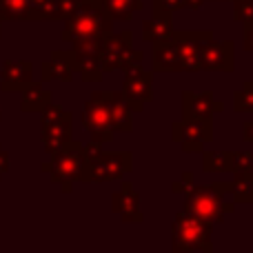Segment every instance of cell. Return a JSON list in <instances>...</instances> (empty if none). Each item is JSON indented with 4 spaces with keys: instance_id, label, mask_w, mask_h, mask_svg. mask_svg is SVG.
Instances as JSON below:
<instances>
[{
    "instance_id": "cell-29",
    "label": "cell",
    "mask_w": 253,
    "mask_h": 253,
    "mask_svg": "<svg viewBox=\"0 0 253 253\" xmlns=\"http://www.w3.org/2000/svg\"><path fill=\"white\" fill-rule=\"evenodd\" d=\"M233 171H253V156L245 151H231V173Z\"/></svg>"
},
{
    "instance_id": "cell-15",
    "label": "cell",
    "mask_w": 253,
    "mask_h": 253,
    "mask_svg": "<svg viewBox=\"0 0 253 253\" xmlns=\"http://www.w3.org/2000/svg\"><path fill=\"white\" fill-rule=\"evenodd\" d=\"M34 80V65L29 60H7L0 69V89L20 91Z\"/></svg>"
},
{
    "instance_id": "cell-2",
    "label": "cell",
    "mask_w": 253,
    "mask_h": 253,
    "mask_svg": "<svg viewBox=\"0 0 253 253\" xmlns=\"http://www.w3.org/2000/svg\"><path fill=\"white\" fill-rule=\"evenodd\" d=\"M211 236L213 222H207L187 211H178L171 227V249L173 253H211Z\"/></svg>"
},
{
    "instance_id": "cell-5",
    "label": "cell",
    "mask_w": 253,
    "mask_h": 253,
    "mask_svg": "<svg viewBox=\"0 0 253 253\" xmlns=\"http://www.w3.org/2000/svg\"><path fill=\"white\" fill-rule=\"evenodd\" d=\"M133 171L131 151H102L100 156L84 160L78 182L84 184H105L114 180H123Z\"/></svg>"
},
{
    "instance_id": "cell-27",
    "label": "cell",
    "mask_w": 253,
    "mask_h": 253,
    "mask_svg": "<svg viewBox=\"0 0 253 253\" xmlns=\"http://www.w3.org/2000/svg\"><path fill=\"white\" fill-rule=\"evenodd\" d=\"M184 9L182 0H151V11L153 16H171L173 18L175 11Z\"/></svg>"
},
{
    "instance_id": "cell-18",
    "label": "cell",
    "mask_w": 253,
    "mask_h": 253,
    "mask_svg": "<svg viewBox=\"0 0 253 253\" xmlns=\"http://www.w3.org/2000/svg\"><path fill=\"white\" fill-rule=\"evenodd\" d=\"M171 140L173 142H182V140L211 142L213 140V118L211 120H175L171 125Z\"/></svg>"
},
{
    "instance_id": "cell-1",
    "label": "cell",
    "mask_w": 253,
    "mask_h": 253,
    "mask_svg": "<svg viewBox=\"0 0 253 253\" xmlns=\"http://www.w3.org/2000/svg\"><path fill=\"white\" fill-rule=\"evenodd\" d=\"M229 182H215V184H191L184 191V205L182 211L193 213L207 222L220 224L224 222V215L236 211V202L224 200Z\"/></svg>"
},
{
    "instance_id": "cell-40",
    "label": "cell",
    "mask_w": 253,
    "mask_h": 253,
    "mask_svg": "<svg viewBox=\"0 0 253 253\" xmlns=\"http://www.w3.org/2000/svg\"><path fill=\"white\" fill-rule=\"evenodd\" d=\"M2 22H4V20L0 18V38H2Z\"/></svg>"
},
{
    "instance_id": "cell-36",
    "label": "cell",
    "mask_w": 253,
    "mask_h": 253,
    "mask_svg": "<svg viewBox=\"0 0 253 253\" xmlns=\"http://www.w3.org/2000/svg\"><path fill=\"white\" fill-rule=\"evenodd\" d=\"M9 171V153L2 149V144H0V180H2V175Z\"/></svg>"
},
{
    "instance_id": "cell-20",
    "label": "cell",
    "mask_w": 253,
    "mask_h": 253,
    "mask_svg": "<svg viewBox=\"0 0 253 253\" xmlns=\"http://www.w3.org/2000/svg\"><path fill=\"white\" fill-rule=\"evenodd\" d=\"M71 62H74L76 74H80L83 83H100L105 78V71L100 67L98 53H84V51H74L71 49Z\"/></svg>"
},
{
    "instance_id": "cell-35",
    "label": "cell",
    "mask_w": 253,
    "mask_h": 253,
    "mask_svg": "<svg viewBox=\"0 0 253 253\" xmlns=\"http://www.w3.org/2000/svg\"><path fill=\"white\" fill-rule=\"evenodd\" d=\"M180 144H182L184 153H200L205 149V142H200V140H182Z\"/></svg>"
},
{
    "instance_id": "cell-13",
    "label": "cell",
    "mask_w": 253,
    "mask_h": 253,
    "mask_svg": "<svg viewBox=\"0 0 253 253\" xmlns=\"http://www.w3.org/2000/svg\"><path fill=\"white\" fill-rule=\"evenodd\" d=\"M153 56H151V71L153 74H178L180 71V49L175 42L173 34L171 38L153 42Z\"/></svg>"
},
{
    "instance_id": "cell-10",
    "label": "cell",
    "mask_w": 253,
    "mask_h": 253,
    "mask_svg": "<svg viewBox=\"0 0 253 253\" xmlns=\"http://www.w3.org/2000/svg\"><path fill=\"white\" fill-rule=\"evenodd\" d=\"M200 69L233 74V69H236V44H233L231 40H215V38H211L209 42L202 47Z\"/></svg>"
},
{
    "instance_id": "cell-26",
    "label": "cell",
    "mask_w": 253,
    "mask_h": 253,
    "mask_svg": "<svg viewBox=\"0 0 253 253\" xmlns=\"http://www.w3.org/2000/svg\"><path fill=\"white\" fill-rule=\"evenodd\" d=\"M233 111L236 114H253V80H247L233 93Z\"/></svg>"
},
{
    "instance_id": "cell-17",
    "label": "cell",
    "mask_w": 253,
    "mask_h": 253,
    "mask_svg": "<svg viewBox=\"0 0 253 253\" xmlns=\"http://www.w3.org/2000/svg\"><path fill=\"white\" fill-rule=\"evenodd\" d=\"M102 98H105L107 111H109L111 125H114L116 131H123V133H129L133 131V111H131L129 102L125 100V96L120 91H102Z\"/></svg>"
},
{
    "instance_id": "cell-28",
    "label": "cell",
    "mask_w": 253,
    "mask_h": 253,
    "mask_svg": "<svg viewBox=\"0 0 253 253\" xmlns=\"http://www.w3.org/2000/svg\"><path fill=\"white\" fill-rule=\"evenodd\" d=\"M233 4V20L251 22L253 20V0H229Z\"/></svg>"
},
{
    "instance_id": "cell-39",
    "label": "cell",
    "mask_w": 253,
    "mask_h": 253,
    "mask_svg": "<svg viewBox=\"0 0 253 253\" xmlns=\"http://www.w3.org/2000/svg\"><path fill=\"white\" fill-rule=\"evenodd\" d=\"M87 2H91L93 7H100V4H102V0H87Z\"/></svg>"
},
{
    "instance_id": "cell-41",
    "label": "cell",
    "mask_w": 253,
    "mask_h": 253,
    "mask_svg": "<svg viewBox=\"0 0 253 253\" xmlns=\"http://www.w3.org/2000/svg\"><path fill=\"white\" fill-rule=\"evenodd\" d=\"M209 2H218V0H209Z\"/></svg>"
},
{
    "instance_id": "cell-14",
    "label": "cell",
    "mask_w": 253,
    "mask_h": 253,
    "mask_svg": "<svg viewBox=\"0 0 253 253\" xmlns=\"http://www.w3.org/2000/svg\"><path fill=\"white\" fill-rule=\"evenodd\" d=\"M76 76L74 62H71V49L67 51H51V58L40 65V83H51V80H60V83H71Z\"/></svg>"
},
{
    "instance_id": "cell-4",
    "label": "cell",
    "mask_w": 253,
    "mask_h": 253,
    "mask_svg": "<svg viewBox=\"0 0 253 253\" xmlns=\"http://www.w3.org/2000/svg\"><path fill=\"white\" fill-rule=\"evenodd\" d=\"M133 40V31L125 29V31H109L100 38L98 44V60H100L102 71H116V69H129L133 65H142L144 53L140 49H133L131 44Z\"/></svg>"
},
{
    "instance_id": "cell-25",
    "label": "cell",
    "mask_w": 253,
    "mask_h": 253,
    "mask_svg": "<svg viewBox=\"0 0 253 253\" xmlns=\"http://www.w3.org/2000/svg\"><path fill=\"white\" fill-rule=\"evenodd\" d=\"M2 20H29V0H0Z\"/></svg>"
},
{
    "instance_id": "cell-19",
    "label": "cell",
    "mask_w": 253,
    "mask_h": 253,
    "mask_svg": "<svg viewBox=\"0 0 253 253\" xmlns=\"http://www.w3.org/2000/svg\"><path fill=\"white\" fill-rule=\"evenodd\" d=\"M18 93H20V109L25 111V114H36V111L40 114L49 102H53L51 91H47L40 80H31V83L27 84V87H22Z\"/></svg>"
},
{
    "instance_id": "cell-32",
    "label": "cell",
    "mask_w": 253,
    "mask_h": 253,
    "mask_svg": "<svg viewBox=\"0 0 253 253\" xmlns=\"http://www.w3.org/2000/svg\"><path fill=\"white\" fill-rule=\"evenodd\" d=\"M242 49L253 56V20L242 22Z\"/></svg>"
},
{
    "instance_id": "cell-43",
    "label": "cell",
    "mask_w": 253,
    "mask_h": 253,
    "mask_svg": "<svg viewBox=\"0 0 253 253\" xmlns=\"http://www.w3.org/2000/svg\"><path fill=\"white\" fill-rule=\"evenodd\" d=\"M0 118H2V114H0Z\"/></svg>"
},
{
    "instance_id": "cell-37",
    "label": "cell",
    "mask_w": 253,
    "mask_h": 253,
    "mask_svg": "<svg viewBox=\"0 0 253 253\" xmlns=\"http://www.w3.org/2000/svg\"><path fill=\"white\" fill-rule=\"evenodd\" d=\"M242 140L245 142H251L253 144V118L247 120L245 125H242Z\"/></svg>"
},
{
    "instance_id": "cell-12",
    "label": "cell",
    "mask_w": 253,
    "mask_h": 253,
    "mask_svg": "<svg viewBox=\"0 0 253 253\" xmlns=\"http://www.w3.org/2000/svg\"><path fill=\"white\" fill-rule=\"evenodd\" d=\"M111 211L120 215L125 224H142L144 215L140 211V193L129 182H123L120 189L111 196Z\"/></svg>"
},
{
    "instance_id": "cell-9",
    "label": "cell",
    "mask_w": 253,
    "mask_h": 253,
    "mask_svg": "<svg viewBox=\"0 0 253 253\" xmlns=\"http://www.w3.org/2000/svg\"><path fill=\"white\" fill-rule=\"evenodd\" d=\"M173 38L180 49V71H200L202 47L213 38V29H175Z\"/></svg>"
},
{
    "instance_id": "cell-44",
    "label": "cell",
    "mask_w": 253,
    "mask_h": 253,
    "mask_svg": "<svg viewBox=\"0 0 253 253\" xmlns=\"http://www.w3.org/2000/svg\"><path fill=\"white\" fill-rule=\"evenodd\" d=\"M251 156H253V151H251Z\"/></svg>"
},
{
    "instance_id": "cell-30",
    "label": "cell",
    "mask_w": 253,
    "mask_h": 253,
    "mask_svg": "<svg viewBox=\"0 0 253 253\" xmlns=\"http://www.w3.org/2000/svg\"><path fill=\"white\" fill-rule=\"evenodd\" d=\"M62 116H65V109L58 107V105H53V102H49V105L40 111V126H47V125L56 123V120L62 118Z\"/></svg>"
},
{
    "instance_id": "cell-21",
    "label": "cell",
    "mask_w": 253,
    "mask_h": 253,
    "mask_svg": "<svg viewBox=\"0 0 253 253\" xmlns=\"http://www.w3.org/2000/svg\"><path fill=\"white\" fill-rule=\"evenodd\" d=\"M233 180L229 182L227 193L236 205H251L253 202V171H233Z\"/></svg>"
},
{
    "instance_id": "cell-23",
    "label": "cell",
    "mask_w": 253,
    "mask_h": 253,
    "mask_svg": "<svg viewBox=\"0 0 253 253\" xmlns=\"http://www.w3.org/2000/svg\"><path fill=\"white\" fill-rule=\"evenodd\" d=\"M142 0H102L100 9L111 20H131L133 13L142 11Z\"/></svg>"
},
{
    "instance_id": "cell-24",
    "label": "cell",
    "mask_w": 253,
    "mask_h": 253,
    "mask_svg": "<svg viewBox=\"0 0 253 253\" xmlns=\"http://www.w3.org/2000/svg\"><path fill=\"white\" fill-rule=\"evenodd\" d=\"M205 173H231V151H200Z\"/></svg>"
},
{
    "instance_id": "cell-6",
    "label": "cell",
    "mask_w": 253,
    "mask_h": 253,
    "mask_svg": "<svg viewBox=\"0 0 253 253\" xmlns=\"http://www.w3.org/2000/svg\"><path fill=\"white\" fill-rule=\"evenodd\" d=\"M62 27L60 38L67 42H74V40H87V38H102L105 34L114 31V20L102 11L100 7H93L91 2L84 0V4L69 16Z\"/></svg>"
},
{
    "instance_id": "cell-33",
    "label": "cell",
    "mask_w": 253,
    "mask_h": 253,
    "mask_svg": "<svg viewBox=\"0 0 253 253\" xmlns=\"http://www.w3.org/2000/svg\"><path fill=\"white\" fill-rule=\"evenodd\" d=\"M191 184H193V173H191V171H184L182 180H180V182H175L173 187H171V191H173V193H184L189 187H191Z\"/></svg>"
},
{
    "instance_id": "cell-38",
    "label": "cell",
    "mask_w": 253,
    "mask_h": 253,
    "mask_svg": "<svg viewBox=\"0 0 253 253\" xmlns=\"http://www.w3.org/2000/svg\"><path fill=\"white\" fill-rule=\"evenodd\" d=\"M205 2H207V0H182L184 9H191V11H198V9H200Z\"/></svg>"
},
{
    "instance_id": "cell-22",
    "label": "cell",
    "mask_w": 253,
    "mask_h": 253,
    "mask_svg": "<svg viewBox=\"0 0 253 253\" xmlns=\"http://www.w3.org/2000/svg\"><path fill=\"white\" fill-rule=\"evenodd\" d=\"M173 31H175V27H173V18L171 16H151L149 20L142 22V40H147L149 44L171 38Z\"/></svg>"
},
{
    "instance_id": "cell-31",
    "label": "cell",
    "mask_w": 253,
    "mask_h": 253,
    "mask_svg": "<svg viewBox=\"0 0 253 253\" xmlns=\"http://www.w3.org/2000/svg\"><path fill=\"white\" fill-rule=\"evenodd\" d=\"M58 11H60V20H67L69 16H74L80 7L84 4V0H56Z\"/></svg>"
},
{
    "instance_id": "cell-7",
    "label": "cell",
    "mask_w": 253,
    "mask_h": 253,
    "mask_svg": "<svg viewBox=\"0 0 253 253\" xmlns=\"http://www.w3.org/2000/svg\"><path fill=\"white\" fill-rule=\"evenodd\" d=\"M83 126L91 133V140H98V142L107 144L114 140V125H111L109 111H107L105 98H102V91H93L91 96L84 100L83 105Z\"/></svg>"
},
{
    "instance_id": "cell-3",
    "label": "cell",
    "mask_w": 253,
    "mask_h": 253,
    "mask_svg": "<svg viewBox=\"0 0 253 253\" xmlns=\"http://www.w3.org/2000/svg\"><path fill=\"white\" fill-rule=\"evenodd\" d=\"M49 162L40 165L42 173L51 175V182L56 187H60L62 193H71L74 191V182H78L80 171L84 167V151L83 144L71 140L65 147H60L58 151L49 153Z\"/></svg>"
},
{
    "instance_id": "cell-16",
    "label": "cell",
    "mask_w": 253,
    "mask_h": 253,
    "mask_svg": "<svg viewBox=\"0 0 253 253\" xmlns=\"http://www.w3.org/2000/svg\"><path fill=\"white\" fill-rule=\"evenodd\" d=\"M40 140H42L44 149H47L49 153L58 151V149L65 147L67 142H71V140H74V116H71L69 111H65V116L58 118L56 123L42 126Z\"/></svg>"
},
{
    "instance_id": "cell-34",
    "label": "cell",
    "mask_w": 253,
    "mask_h": 253,
    "mask_svg": "<svg viewBox=\"0 0 253 253\" xmlns=\"http://www.w3.org/2000/svg\"><path fill=\"white\" fill-rule=\"evenodd\" d=\"M83 151H84V160L100 156V153H102V142H98V140H91L89 144H83Z\"/></svg>"
},
{
    "instance_id": "cell-11",
    "label": "cell",
    "mask_w": 253,
    "mask_h": 253,
    "mask_svg": "<svg viewBox=\"0 0 253 253\" xmlns=\"http://www.w3.org/2000/svg\"><path fill=\"white\" fill-rule=\"evenodd\" d=\"M218 111H224V102L211 91L205 93H182V120H211Z\"/></svg>"
},
{
    "instance_id": "cell-42",
    "label": "cell",
    "mask_w": 253,
    "mask_h": 253,
    "mask_svg": "<svg viewBox=\"0 0 253 253\" xmlns=\"http://www.w3.org/2000/svg\"><path fill=\"white\" fill-rule=\"evenodd\" d=\"M218 2H224V0H218Z\"/></svg>"
},
{
    "instance_id": "cell-8",
    "label": "cell",
    "mask_w": 253,
    "mask_h": 253,
    "mask_svg": "<svg viewBox=\"0 0 253 253\" xmlns=\"http://www.w3.org/2000/svg\"><path fill=\"white\" fill-rule=\"evenodd\" d=\"M120 93L129 102L133 114L142 111L144 105L153 100V71L142 69V65H133L129 69H125V80Z\"/></svg>"
}]
</instances>
